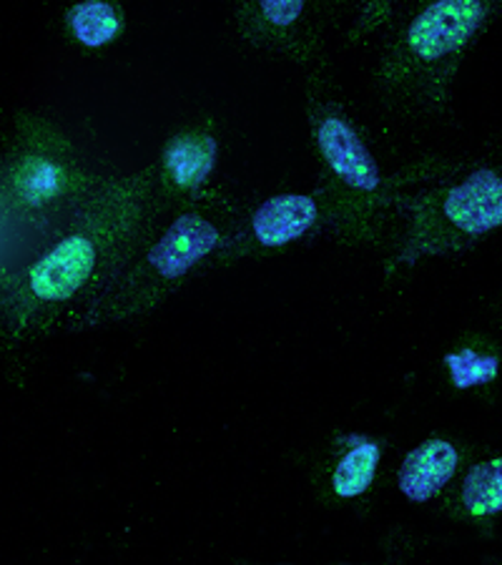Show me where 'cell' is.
<instances>
[{
  "label": "cell",
  "instance_id": "obj_4",
  "mask_svg": "<svg viewBox=\"0 0 502 565\" xmlns=\"http://www.w3.org/2000/svg\"><path fill=\"white\" fill-rule=\"evenodd\" d=\"M224 244V230L216 212L194 206L179 214L157 242L143 252L141 262L129 275L131 285L141 287L173 285L184 279L196 264Z\"/></svg>",
  "mask_w": 502,
  "mask_h": 565
},
{
  "label": "cell",
  "instance_id": "obj_13",
  "mask_svg": "<svg viewBox=\"0 0 502 565\" xmlns=\"http://www.w3.org/2000/svg\"><path fill=\"white\" fill-rule=\"evenodd\" d=\"M380 448L374 443H364L352 448L337 465L332 488L340 498H357L372 486L374 472H377Z\"/></svg>",
  "mask_w": 502,
  "mask_h": 565
},
{
  "label": "cell",
  "instance_id": "obj_8",
  "mask_svg": "<svg viewBox=\"0 0 502 565\" xmlns=\"http://www.w3.org/2000/svg\"><path fill=\"white\" fill-rule=\"evenodd\" d=\"M458 470V450L445 440H427L407 455L399 468V490L413 503H427Z\"/></svg>",
  "mask_w": 502,
  "mask_h": 565
},
{
  "label": "cell",
  "instance_id": "obj_3",
  "mask_svg": "<svg viewBox=\"0 0 502 565\" xmlns=\"http://www.w3.org/2000/svg\"><path fill=\"white\" fill-rule=\"evenodd\" d=\"M492 0H427L407 23L402 53L417 71L447 66L488 21Z\"/></svg>",
  "mask_w": 502,
  "mask_h": 565
},
{
  "label": "cell",
  "instance_id": "obj_7",
  "mask_svg": "<svg viewBox=\"0 0 502 565\" xmlns=\"http://www.w3.org/2000/svg\"><path fill=\"white\" fill-rule=\"evenodd\" d=\"M319 222V204L307 194H279L257 206L249 218V236L264 249L297 242Z\"/></svg>",
  "mask_w": 502,
  "mask_h": 565
},
{
  "label": "cell",
  "instance_id": "obj_11",
  "mask_svg": "<svg viewBox=\"0 0 502 565\" xmlns=\"http://www.w3.org/2000/svg\"><path fill=\"white\" fill-rule=\"evenodd\" d=\"M68 29L81 45L100 49L121 31V15L108 0H81L68 11Z\"/></svg>",
  "mask_w": 502,
  "mask_h": 565
},
{
  "label": "cell",
  "instance_id": "obj_14",
  "mask_svg": "<svg viewBox=\"0 0 502 565\" xmlns=\"http://www.w3.org/2000/svg\"><path fill=\"white\" fill-rule=\"evenodd\" d=\"M445 362H447V370H450L455 387L458 390L488 385V382L498 377V370H500L498 358H490V354H480L474 350L447 354Z\"/></svg>",
  "mask_w": 502,
  "mask_h": 565
},
{
  "label": "cell",
  "instance_id": "obj_12",
  "mask_svg": "<svg viewBox=\"0 0 502 565\" xmlns=\"http://www.w3.org/2000/svg\"><path fill=\"white\" fill-rule=\"evenodd\" d=\"M462 503L478 518L502 513V458L470 468L462 480Z\"/></svg>",
  "mask_w": 502,
  "mask_h": 565
},
{
  "label": "cell",
  "instance_id": "obj_10",
  "mask_svg": "<svg viewBox=\"0 0 502 565\" xmlns=\"http://www.w3.org/2000/svg\"><path fill=\"white\" fill-rule=\"evenodd\" d=\"M307 0H239V21L254 41L271 45H297V31L305 23Z\"/></svg>",
  "mask_w": 502,
  "mask_h": 565
},
{
  "label": "cell",
  "instance_id": "obj_2",
  "mask_svg": "<svg viewBox=\"0 0 502 565\" xmlns=\"http://www.w3.org/2000/svg\"><path fill=\"white\" fill-rule=\"evenodd\" d=\"M94 191L68 141L43 124H25L6 167V199L23 212H49Z\"/></svg>",
  "mask_w": 502,
  "mask_h": 565
},
{
  "label": "cell",
  "instance_id": "obj_9",
  "mask_svg": "<svg viewBox=\"0 0 502 565\" xmlns=\"http://www.w3.org/2000/svg\"><path fill=\"white\" fill-rule=\"evenodd\" d=\"M216 163V139L204 131L173 136L163 151V179L173 189L196 191L206 184Z\"/></svg>",
  "mask_w": 502,
  "mask_h": 565
},
{
  "label": "cell",
  "instance_id": "obj_6",
  "mask_svg": "<svg viewBox=\"0 0 502 565\" xmlns=\"http://www.w3.org/2000/svg\"><path fill=\"white\" fill-rule=\"evenodd\" d=\"M447 226L462 236H482L502 226V174L478 169L455 184L440 202Z\"/></svg>",
  "mask_w": 502,
  "mask_h": 565
},
{
  "label": "cell",
  "instance_id": "obj_5",
  "mask_svg": "<svg viewBox=\"0 0 502 565\" xmlns=\"http://www.w3.org/2000/svg\"><path fill=\"white\" fill-rule=\"evenodd\" d=\"M317 149L332 177L354 194L370 196L382 186V174L367 143L342 114L327 111L314 126Z\"/></svg>",
  "mask_w": 502,
  "mask_h": 565
},
{
  "label": "cell",
  "instance_id": "obj_1",
  "mask_svg": "<svg viewBox=\"0 0 502 565\" xmlns=\"http://www.w3.org/2000/svg\"><path fill=\"white\" fill-rule=\"evenodd\" d=\"M157 199L153 171L96 186L71 232L25 271V299L63 305L100 275L121 267L157 216Z\"/></svg>",
  "mask_w": 502,
  "mask_h": 565
},
{
  "label": "cell",
  "instance_id": "obj_15",
  "mask_svg": "<svg viewBox=\"0 0 502 565\" xmlns=\"http://www.w3.org/2000/svg\"><path fill=\"white\" fill-rule=\"evenodd\" d=\"M385 3H387V0H367V15H370V18L377 15V11H380V8L385 6Z\"/></svg>",
  "mask_w": 502,
  "mask_h": 565
}]
</instances>
